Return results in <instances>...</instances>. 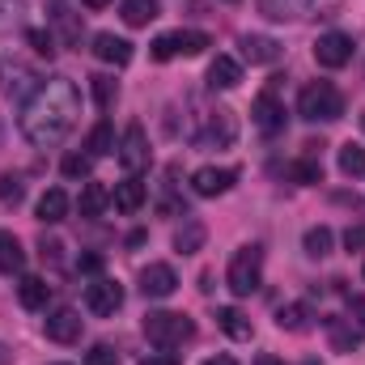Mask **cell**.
I'll return each mask as SVG.
<instances>
[{
  "label": "cell",
  "instance_id": "cell-1",
  "mask_svg": "<svg viewBox=\"0 0 365 365\" xmlns=\"http://www.w3.org/2000/svg\"><path fill=\"white\" fill-rule=\"evenodd\" d=\"M77 115H81V93H77V86L68 77H51V81H43L38 90L26 98L21 136L34 149H56L77 128Z\"/></svg>",
  "mask_w": 365,
  "mask_h": 365
},
{
  "label": "cell",
  "instance_id": "cell-2",
  "mask_svg": "<svg viewBox=\"0 0 365 365\" xmlns=\"http://www.w3.org/2000/svg\"><path fill=\"white\" fill-rule=\"evenodd\" d=\"M297 115L306 123H336L344 115V93L336 90L331 81H310L302 98H297Z\"/></svg>",
  "mask_w": 365,
  "mask_h": 365
},
{
  "label": "cell",
  "instance_id": "cell-3",
  "mask_svg": "<svg viewBox=\"0 0 365 365\" xmlns=\"http://www.w3.org/2000/svg\"><path fill=\"white\" fill-rule=\"evenodd\" d=\"M145 336H149L153 349L170 353V349H182L195 336V323L187 314H175V310H153V314H145Z\"/></svg>",
  "mask_w": 365,
  "mask_h": 365
},
{
  "label": "cell",
  "instance_id": "cell-4",
  "mask_svg": "<svg viewBox=\"0 0 365 365\" xmlns=\"http://www.w3.org/2000/svg\"><path fill=\"white\" fill-rule=\"evenodd\" d=\"M225 284H230L234 297H251V293L264 284V251H259V247H242V251L230 259Z\"/></svg>",
  "mask_w": 365,
  "mask_h": 365
},
{
  "label": "cell",
  "instance_id": "cell-5",
  "mask_svg": "<svg viewBox=\"0 0 365 365\" xmlns=\"http://www.w3.org/2000/svg\"><path fill=\"white\" fill-rule=\"evenodd\" d=\"M38 86H43L38 73L21 56H0V93L4 98H30Z\"/></svg>",
  "mask_w": 365,
  "mask_h": 365
},
{
  "label": "cell",
  "instance_id": "cell-6",
  "mask_svg": "<svg viewBox=\"0 0 365 365\" xmlns=\"http://www.w3.org/2000/svg\"><path fill=\"white\" fill-rule=\"evenodd\" d=\"M212 38L204 34V30H175V34H162V38H153V60H175V56H200L204 47H208Z\"/></svg>",
  "mask_w": 365,
  "mask_h": 365
},
{
  "label": "cell",
  "instance_id": "cell-7",
  "mask_svg": "<svg viewBox=\"0 0 365 365\" xmlns=\"http://www.w3.org/2000/svg\"><path fill=\"white\" fill-rule=\"evenodd\" d=\"M234 136H238L234 115L230 110H208L204 115V128L195 132V145L200 149H225V145H234Z\"/></svg>",
  "mask_w": 365,
  "mask_h": 365
},
{
  "label": "cell",
  "instance_id": "cell-8",
  "mask_svg": "<svg viewBox=\"0 0 365 365\" xmlns=\"http://www.w3.org/2000/svg\"><path fill=\"white\" fill-rule=\"evenodd\" d=\"M43 331H47V340H56V344H77L81 331H86V319H81L73 306H60V310H51V314L43 319Z\"/></svg>",
  "mask_w": 365,
  "mask_h": 365
},
{
  "label": "cell",
  "instance_id": "cell-9",
  "mask_svg": "<svg viewBox=\"0 0 365 365\" xmlns=\"http://www.w3.org/2000/svg\"><path fill=\"white\" fill-rule=\"evenodd\" d=\"M119 166L128 175H140L149 166V140H145V128L140 123H128V132L119 140Z\"/></svg>",
  "mask_w": 365,
  "mask_h": 365
},
{
  "label": "cell",
  "instance_id": "cell-10",
  "mask_svg": "<svg viewBox=\"0 0 365 365\" xmlns=\"http://www.w3.org/2000/svg\"><path fill=\"white\" fill-rule=\"evenodd\" d=\"M314 60H319L323 68H344V64L353 60V38L340 34V30L319 34V43H314Z\"/></svg>",
  "mask_w": 365,
  "mask_h": 365
},
{
  "label": "cell",
  "instance_id": "cell-11",
  "mask_svg": "<svg viewBox=\"0 0 365 365\" xmlns=\"http://www.w3.org/2000/svg\"><path fill=\"white\" fill-rule=\"evenodd\" d=\"M86 306H90V314H115L119 306H123V289H119V280H106V276H98L93 284H86Z\"/></svg>",
  "mask_w": 365,
  "mask_h": 365
},
{
  "label": "cell",
  "instance_id": "cell-12",
  "mask_svg": "<svg viewBox=\"0 0 365 365\" xmlns=\"http://www.w3.org/2000/svg\"><path fill=\"white\" fill-rule=\"evenodd\" d=\"M234 182H238V175H234L230 166H200V170L191 175V191L204 195V200H212V195H225Z\"/></svg>",
  "mask_w": 365,
  "mask_h": 365
},
{
  "label": "cell",
  "instance_id": "cell-13",
  "mask_svg": "<svg viewBox=\"0 0 365 365\" xmlns=\"http://www.w3.org/2000/svg\"><path fill=\"white\" fill-rule=\"evenodd\" d=\"M175 289H179V276H175L170 264H149V268L140 272V293H145V297H158V302H162V297H170Z\"/></svg>",
  "mask_w": 365,
  "mask_h": 365
},
{
  "label": "cell",
  "instance_id": "cell-14",
  "mask_svg": "<svg viewBox=\"0 0 365 365\" xmlns=\"http://www.w3.org/2000/svg\"><path fill=\"white\" fill-rule=\"evenodd\" d=\"M93 56H98L102 64L123 68V64L132 60V43H128V38H119V34H110V30H102V34H93Z\"/></svg>",
  "mask_w": 365,
  "mask_h": 365
},
{
  "label": "cell",
  "instance_id": "cell-15",
  "mask_svg": "<svg viewBox=\"0 0 365 365\" xmlns=\"http://www.w3.org/2000/svg\"><path fill=\"white\" fill-rule=\"evenodd\" d=\"M251 115H255V123H259L264 132H280V128H284V102H280L272 90H264L251 102Z\"/></svg>",
  "mask_w": 365,
  "mask_h": 365
},
{
  "label": "cell",
  "instance_id": "cell-16",
  "mask_svg": "<svg viewBox=\"0 0 365 365\" xmlns=\"http://www.w3.org/2000/svg\"><path fill=\"white\" fill-rule=\"evenodd\" d=\"M242 56L251 60V64H276L280 60V43L268 38V34H242Z\"/></svg>",
  "mask_w": 365,
  "mask_h": 365
},
{
  "label": "cell",
  "instance_id": "cell-17",
  "mask_svg": "<svg viewBox=\"0 0 365 365\" xmlns=\"http://www.w3.org/2000/svg\"><path fill=\"white\" fill-rule=\"evenodd\" d=\"M17 302H21L26 310H47V302H51V284H47L43 276H21V284H17Z\"/></svg>",
  "mask_w": 365,
  "mask_h": 365
},
{
  "label": "cell",
  "instance_id": "cell-18",
  "mask_svg": "<svg viewBox=\"0 0 365 365\" xmlns=\"http://www.w3.org/2000/svg\"><path fill=\"white\" fill-rule=\"evenodd\" d=\"M238 81H242V64H238V60L217 56V60L208 64V86H212V90H234Z\"/></svg>",
  "mask_w": 365,
  "mask_h": 365
},
{
  "label": "cell",
  "instance_id": "cell-19",
  "mask_svg": "<svg viewBox=\"0 0 365 365\" xmlns=\"http://www.w3.org/2000/svg\"><path fill=\"white\" fill-rule=\"evenodd\" d=\"M64 217H68V191H64V187L43 191V200H38V221H43V225H60Z\"/></svg>",
  "mask_w": 365,
  "mask_h": 365
},
{
  "label": "cell",
  "instance_id": "cell-20",
  "mask_svg": "<svg viewBox=\"0 0 365 365\" xmlns=\"http://www.w3.org/2000/svg\"><path fill=\"white\" fill-rule=\"evenodd\" d=\"M204 238H208V225L195 221V217H187L179 230H175V251H179V255H195V251L204 247Z\"/></svg>",
  "mask_w": 365,
  "mask_h": 365
},
{
  "label": "cell",
  "instance_id": "cell-21",
  "mask_svg": "<svg viewBox=\"0 0 365 365\" xmlns=\"http://www.w3.org/2000/svg\"><path fill=\"white\" fill-rule=\"evenodd\" d=\"M110 204H115L119 212H136V208L145 204V182L136 179V175H128V179L110 191Z\"/></svg>",
  "mask_w": 365,
  "mask_h": 365
},
{
  "label": "cell",
  "instance_id": "cell-22",
  "mask_svg": "<svg viewBox=\"0 0 365 365\" xmlns=\"http://www.w3.org/2000/svg\"><path fill=\"white\" fill-rule=\"evenodd\" d=\"M310 4L314 0H259V13L272 17V21H297V17L310 13Z\"/></svg>",
  "mask_w": 365,
  "mask_h": 365
},
{
  "label": "cell",
  "instance_id": "cell-23",
  "mask_svg": "<svg viewBox=\"0 0 365 365\" xmlns=\"http://www.w3.org/2000/svg\"><path fill=\"white\" fill-rule=\"evenodd\" d=\"M217 327H221L230 340H251V331H255L251 319H247L238 306H221V310H217Z\"/></svg>",
  "mask_w": 365,
  "mask_h": 365
},
{
  "label": "cell",
  "instance_id": "cell-24",
  "mask_svg": "<svg viewBox=\"0 0 365 365\" xmlns=\"http://www.w3.org/2000/svg\"><path fill=\"white\" fill-rule=\"evenodd\" d=\"M21 268H26V251H21V242H17L9 230H0V272L17 276Z\"/></svg>",
  "mask_w": 365,
  "mask_h": 365
},
{
  "label": "cell",
  "instance_id": "cell-25",
  "mask_svg": "<svg viewBox=\"0 0 365 365\" xmlns=\"http://www.w3.org/2000/svg\"><path fill=\"white\" fill-rule=\"evenodd\" d=\"M276 327H280V331H306V327H310V306H302V302L280 306V310H276Z\"/></svg>",
  "mask_w": 365,
  "mask_h": 365
},
{
  "label": "cell",
  "instance_id": "cell-26",
  "mask_svg": "<svg viewBox=\"0 0 365 365\" xmlns=\"http://www.w3.org/2000/svg\"><path fill=\"white\" fill-rule=\"evenodd\" d=\"M327 331H331V344L344 349V353H353V349L361 344V327H353V319H349V323H344V319H327Z\"/></svg>",
  "mask_w": 365,
  "mask_h": 365
},
{
  "label": "cell",
  "instance_id": "cell-27",
  "mask_svg": "<svg viewBox=\"0 0 365 365\" xmlns=\"http://www.w3.org/2000/svg\"><path fill=\"white\" fill-rule=\"evenodd\" d=\"M106 153H119V145H115V128L106 119H98L90 132V158H106Z\"/></svg>",
  "mask_w": 365,
  "mask_h": 365
},
{
  "label": "cell",
  "instance_id": "cell-28",
  "mask_svg": "<svg viewBox=\"0 0 365 365\" xmlns=\"http://www.w3.org/2000/svg\"><path fill=\"white\" fill-rule=\"evenodd\" d=\"M158 13H162L158 0H123V21L128 26H149Z\"/></svg>",
  "mask_w": 365,
  "mask_h": 365
},
{
  "label": "cell",
  "instance_id": "cell-29",
  "mask_svg": "<svg viewBox=\"0 0 365 365\" xmlns=\"http://www.w3.org/2000/svg\"><path fill=\"white\" fill-rule=\"evenodd\" d=\"M106 204H110V191H106L102 182H86V191H81V200H77L81 217H98Z\"/></svg>",
  "mask_w": 365,
  "mask_h": 365
},
{
  "label": "cell",
  "instance_id": "cell-30",
  "mask_svg": "<svg viewBox=\"0 0 365 365\" xmlns=\"http://www.w3.org/2000/svg\"><path fill=\"white\" fill-rule=\"evenodd\" d=\"M331 242H336V234H331L327 225L306 230V255H310V259H327V255H331Z\"/></svg>",
  "mask_w": 365,
  "mask_h": 365
},
{
  "label": "cell",
  "instance_id": "cell-31",
  "mask_svg": "<svg viewBox=\"0 0 365 365\" xmlns=\"http://www.w3.org/2000/svg\"><path fill=\"white\" fill-rule=\"evenodd\" d=\"M340 170H344L349 179H361V175H365V149H361V145H353V140H349V145L340 149Z\"/></svg>",
  "mask_w": 365,
  "mask_h": 365
},
{
  "label": "cell",
  "instance_id": "cell-32",
  "mask_svg": "<svg viewBox=\"0 0 365 365\" xmlns=\"http://www.w3.org/2000/svg\"><path fill=\"white\" fill-rule=\"evenodd\" d=\"M26 200V182L17 179V175H0V204H21Z\"/></svg>",
  "mask_w": 365,
  "mask_h": 365
},
{
  "label": "cell",
  "instance_id": "cell-33",
  "mask_svg": "<svg viewBox=\"0 0 365 365\" xmlns=\"http://www.w3.org/2000/svg\"><path fill=\"white\" fill-rule=\"evenodd\" d=\"M289 175H293L297 182H319L323 179V166H319V158H302V162L289 166Z\"/></svg>",
  "mask_w": 365,
  "mask_h": 365
},
{
  "label": "cell",
  "instance_id": "cell-34",
  "mask_svg": "<svg viewBox=\"0 0 365 365\" xmlns=\"http://www.w3.org/2000/svg\"><path fill=\"white\" fill-rule=\"evenodd\" d=\"M90 170H93L90 153H68V158H64V175H68V179H86Z\"/></svg>",
  "mask_w": 365,
  "mask_h": 365
},
{
  "label": "cell",
  "instance_id": "cell-35",
  "mask_svg": "<svg viewBox=\"0 0 365 365\" xmlns=\"http://www.w3.org/2000/svg\"><path fill=\"white\" fill-rule=\"evenodd\" d=\"M90 86H93V98H98V106H102V110H106V106L119 98V86H115L110 77H93Z\"/></svg>",
  "mask_w": 365,
  "mask_h": 365
},
{
  "label": "cell",
  "instance_id": "cell-36",
  "mask_svg": "<svg viewBox=\"0 0 365 365\" xmlns=\"http://www.w3.org/2000/svg\"><path fill=\"white\" fill-rule=\"evenodd\" d=\"M86 365H119V353L110 344H93L90 353H86Z\"/></svg>",
  "mask_w": 365,
  "mask_h": 365
},
{
  "label": "cell",
  "instance_id": "cell-37",
  "mask_svg": "<svg viewBox=\"0 0 365 365\" xmlns=\"http://www.w3.org/2000/svg\"><path fill=\"white\" fill-rule=\"evenodd\" d=\"M26 38H30V47H34V51H38V56H47V60H51V56H56V38H51V34H47V30H30V34H26Z\"/></svg>",
  "mask_w": 365,
  "mask_h": 365
},
{
  "label": "cell",
  "instance_id": "cell-38",
  "mask_svg": "<svg viewBox=\"0 0 365 365\" xmlns=\"http://www.w3.org/2000/svg\"><path fill=\"white\" fill-rule=\"evenodd\" d=\"M21 13H26V0H0V26L21 21Z\"/></svg>",
  "mask_w": 365,
  "mask_h": 365
},
{
  "label": "cell",
  "instance_id": "cell-39",
  "mask_svg": "<svg viewBox=\"0 0 365 365\" xmlns=\"http://www.w3.org/2000/svg\"><path fill=\"white\" fill-rule=\"evenodd\" d=\"M349 314H353V323L365 331V297L361 293H349Z\"/></svg>",
  "mask_w": 365,
  "mask_h": 365
},
{
  "label": "cell",
  "instance_id": "cell-40",
  "mask_svg": "<svg viewBox=\"0 0 365 365\" xmlns=\"http://www.w3.org/2000/svg\"><path fill=\"white\" fill-rule=\"evenodd\" d=\"M344 247H349V251H361L365 247V225H353V230L344 234Z\"/></svg>",
  "mask_w": 365,
  "mask_h": 365
},
{
  "label": "cell",
  "instance_id": "cell-41",
  "mask_svg": "<svg viewBox=\"0 0 365 365\" xmlns=\"http://www.w3.org/2000/svg\"><path fill=\"white\" fill-rule=\"evenodd\" d=\"M77 268H81V272H102V255H81Z\"/></svg>",
  "mask_w": 365,
  "mask_h": 365
},
{
  "label": "cell",
  "instance_id": "cell-42",
  "mask_svg": "<svg viewBox=\"0 0 365 365\" xmlns=\"http://www.w3.org/2000/svg\"><path fill=\"white\" fill-rule=\"evenodd\" d=\"M140 365H179V357H170V353H158V357H145Z\"/></svg>",
  "mask_w": 365,
  "mask_h": 365
},
{
  "label": "cell",
  "instance_id": "cell-43",
  "mask_svg": "<svg viewBox=\"0 0 365 365\" xmlns=\"http://www.w3.org/2000/svg\"><path fill=\"white\" fill-rule=\"evenodd\" d=\"M204 365H238V361H234V357H225V353H221V357H208V361H204Z\"/></svg>",
  "mask_w": 365,
  "mask_h": 365
},
{
  "label": "cell",
  "instance_id": "cell-44",
  "mask_svg": "<svg viewBox=\"0 0 365 365\" xmlns=\"http://www.w3.org/2000/svg\"><path fill=\"white\" fill-rule=\"evenodd\" d=\"M0 365H13V349L9 344H0Z\"/></svg>",
  "mask_w": 365,
  "mask_h": 365
},
{
  "label": "cell",
  "instance_id": "cell-45",
  "mask_svg": "<svg viewBox=\"0 0 365 365\" xmlns=\"http://www.w3.org/2000/svg\"><path fill=\"white\" fill-rule=\"evenodd\" d=\"M81 4H86V9H106L110 0H81Z\"/></svg>",
  "mask_w": 365,
  "mask_h": 365
},
{
  "label": "cell",
  "instance_id": "cell-46",
  "mask_svg": "<svg viewBox=\"0 0 365 365\" xmlns=\"http://www.w3.org/2000/svg\"><path fill=\"white\" fill-rule=\"evenodd\" d=\"M255 365H280V361H276V357H268V353H264V357H259V361H255Z\"/></svg>",
  "mask_w": 365,
  "mask_h": 365
},
{
  "label": "cell",
  "instance_id": "cell-47",
  "mask_svg": "<svg viewBox=\"0 0 365 365\" xmlns=\"http://www.w3.org/2000/svg\"><path fill=\"white\" fill-rule=\"evenodd\" d=\"M230 4H234V0H230Z\"/></svg>",
  "mask_w": 365,
  "mask_h": 365
},
{
  "label": "cell",
  "instance_id": "cell-48",
  "mask_svg": "<svg viewBox=\"0 0 365 365\" xmlns=\"http://www.w3.org/2000/svg\"><path fill=\"white\" fill-rule=\"evenodd\" d=\"M60 365H64V361H60Z\"/></svg>",
  "mask_w": 365,
  "mask_h": 365
}]
</instances>
